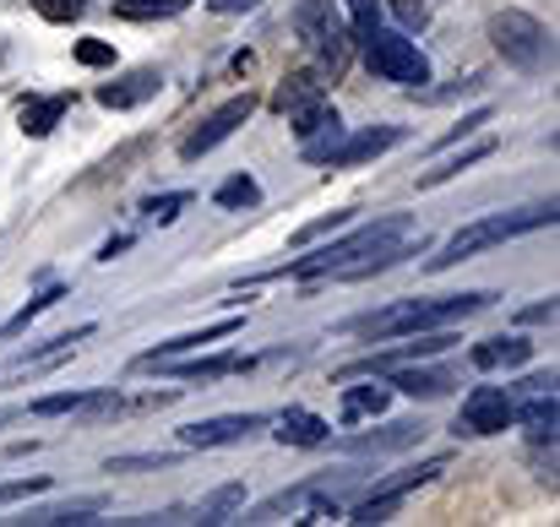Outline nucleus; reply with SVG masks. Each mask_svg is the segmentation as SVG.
<instances>
[{
  "label": "nucleus",
  "instance_id": "obj_1",
  "mask_svg": "<svg viewBox=\"0 0 560 527\" xmlns=\"http://www.w3.org/2000/svg\"><path fill=\"white\" fill-rule=\"evenodd\" d=\"M495 294L474 289V294H446V300H408V305H386L375 316L349 321V332H371V338H413V332H435V327H457L479 311H490Z\"/></svg>",
  "mask_w": 560,
  "mask_h": 527
},
{
  "label": "nucleus",
  "instance_id": "obj_2",
  "mask_svg": "<svg viewBox=\"0 0 560 527\" xmlns=\"http://www.w3.org/2000/svg\"><path fill=\"white\" fill-rule=\"evenodd\" d=\"M424 229L413 223V218H375L365 229H354L349 239H338V245H327V250H316V256H300V261H289V267H272L267 278H332L338 267H349V261H360V256H375V250H386V245H402V239H419Z\"/></svg>",
  "mask_w": 560,
  "mask_h": 527
},
{
  "label": "nucleus",
  "instance_id": "obj_3",
  "mask_svg": "<svg viewBox=\"0 0 560 527\" xmlns=\"http://www.w3.org/2000/svg\"><path fill=\"white\" fill-rule=\"evenodd\" d=\"M550 223H556V201H534V207H517V212L479 218V223L457 229V234L441 245V256H430L424 267H430V272H446V267H457V261H468V256H479V250H490V245H506V239L534 234V229H550Z\"/></svg>",
  "mask_w": 560,
  "mask_h": 527
},
{
  "label": "nucleus",
  "instance_id": "obj_4",
  "mask_svg": "<svg viewBox=\"0 0 560 527\" xmlns=\"http://www.w3.org/2000/svg\"><path fill=\"white\" fill-rule=\"evenodd\" d=\"M490 38H495V55L506 66H517V71H545V60H550V33L528 11H495L490 16Z\"/></svg>",
  "mask_w": 560,
  "mask_h": 527
},
{
  "label": "nucleus",
  "instance_id": "obj_5",
  "mask_svg": "<svg viewBox=\"0 0 560 527\" xmlns=\"http://www.w3.org/2000/svg\"><path fill=\"white\" fill-rule=\"evenodd\" d=\"M360 44H365V66L381 82H397V87H424L430 82V60H424V49L408 33L375 27L371 38H360Z\"/></svg>",
  "mask_w": 560,
  "mask_h": 527
},
{
  "label": "nucleus",
  "instance_id": "obj_6",
  "mask_svg": "<svg viewBox=\"0 0 560 527\" xmlns=\"http://www.w3.org/2000/svg\"><path fill=\"white\" fill-rule=\"evenodd\" d=\"M294 33H300L332 71L349 66V27H343V16H338V0H300V5H294Z\"/></svg>",
  "mask_w": 560,
  "mask_h": 527
},
{
  "label": "nucleus",
  "instance_id": "obj_7",
  "mask_svg": "<svg viewBox=\"0 0 560 527\" xmlns=\"http://www.w3.org/2000/svg\"><path fill=\"white\" fill-rule=\"evenodd\" d=\"M512 413H517V397L506 386H474L463 397L457 435H501V430H512Z\"/></svg>",
  "mask_w": 560,
  "mask_h": 527
},
{
  "label": "nucleus",
  "instance_id": "obj_8",
  "mask_svg": "<svg viewBox=\"0 0 560 527\" xmlns=\"http://www.w3.org/2000/svg\"><path fill=\"white\" fill-rule=\"evenodd\" d=\"M250 115H256V98H250V93H240V98L218 104V109H212V115H207V120H201V126L190 131L186 142H180V159H186V164L207 159V153H212L218 142H229V137H234V131H240V126H245Z\"/></svg>",
  "mask_w": 560,
  "mask_h": 527
},
{
  "label": "nucleus",
  "instance_id": "obj_9",
  "mask_svg": "<svg viewBox=\"0 0 560 527\" xmlns=\"http://www.w3.org/2000/svg\"><path fill=\"white\" fill-rule=\"evenodd\" d=\"M294 120V137H300V153L311 159V164H327V153L338 148V137H343V115L327 104V98H316V104H305L300 115H289Z\"/></svg>",
  "mask_w": 560,
  "mask_h": 527
},
{
  "label": "nucleus",
  "instance_id": "obj_10",
  "mask_svg": "<svg viewBox=\"0 0 560 527\" xmlns=\"http://www.w3.org/2000/svg\"><path fill=\"white\" fill-rule=\"evenodd\" d=\"M457 343V332H446V327H435V332H413L408 343H397V349H381L371 359H354V364H343L338 370V380H354V375H375V370H392V364H408V359H430V353H446Z\"/></svg>",
  "mask_w": 560,
  "mask_h": 527
},
{
  "label": "nucleus",
  "instance_id": "obj_11",
  "mask_svg": "<svg viewBox=\"0 0 560 527\" xmlns=\"http://www.w3.org/2000/svg\"><path fill=\"white\" fill-rule=\"evenodd\" d=\"M267 419L261 413H218V419H196L180 430V441H186L190 452H212V446H234V441H245V435H256Z\"/></svg>",
  "mask_w": 560,
  "mask_h": 527
},
{
  "label": "nucleus",
  "instance_id": "obj_12",
  "mask_svg": "<svg viewBox=\"0 0 560 527\" xmlns=\"http://www.w3.org/2000/svg\"><path fill=\"white\" fill-rule=\"evenodd\" d=\"M397 142H402V126H371V131H360V137H338V148L327 153V164H332V169H354V164L381 159V153L397 148Z\"/></svg>",
  "mask_w": 560,
  "mask_h": 527
},
{
  "label": "nucleus",
  "instance_id": "obj_13",
  "mask_svg": "<svg viewBox=\"0 0 560 527\" xmlns=\"http://www.w3.org/2000/svg\"><path fill=\"white\" fill-rule=\"evenodd\" d=\"M419 441H424V424H419V419H392V424H381L371 435H349L343 452H354V457H381V452H408V446H419Z\"/></svg>",
  "mask_w": 560,
  "mask_h": 527
},
{
  "label": "nucleus",
  "instance_id": "obj_14",
  "mask_svg": "<svg viewBox=\"0 0 560 527\" xmlns=\"http://www.w3.org/2000/svg\"><path fill=\"white\" fill-rule=\"evenodd\" d=\"M245 321L240 316H229V321H212V327H201V332H180V338H170V343H159V349H148L137 359V370H153V364H164V359H175V353H196L207 349V343H223V338H234Z\"/></svg>",
  "mask_w": 560,
  "mask_h": 527
},
{
  "label": "nucleus",
  "instance_id": "obj_15",
  "mask_svg": "<svg viewBox=\"0 0 560 527\" xmlns=\"http://www.w3.org/2000/svg\"><path fill=\"white\" fill-rule=\"evenodd\" d=\"M159 87H164V77L142 66V71H126L120 82H104V87H98V104H104V109H137V104H148Z\"/></svg>",
  "mask_w": 560,
  "mask_h": 527
},
{
  "label": "nucleus",
  "instance_id": "obj_16",
  "mask_svg": "<svg viewBox=\"0 0 560 527\" xmlns=\"http://www.w3.org/2000/svg\"><path fill=\"white\" fill-rule=\"evenodd\" d=\"M256 359H240V353H218V359H164L153 370H170L175 380H218V375H234V370H250Z\"/></svg>",
  "mask_w": 560,
  "mask_h": 527
},
{
  "label": "nucleus",
  "instance_id": "obj_17",
  "mask_svg": "<svg viewBox=\"0 0 560 527\" xmlns=\"http://www.w3.org/2000/svg\"><path fill=\"white\" fill-rule=\"evenodd\" d=\"M272 435H278L283 446H327V441H332V424H327L322 413H311V408H289Z\"/></svg>",
  "mask_w": 560,
  "mask_h": 527
},
{
  "label": "nucleus",
  "instance_id": "obj_18",
  "mask_svg": "<svg viewBox=\"0 0 560 527\" xmlns=\"http://www.w3.org/2000/svg\"><path fill=\"white\" fill-rule=\"evenodd\" d=\"M474 370H517L534 359V343L528 338H490V343H474Z\"/></svg>",
  "mask_w": 560,
  "mask_h": 527
},
{
  "label": "nucleus",
  "instance_id": "obj_19",
  "mask_svg": "<svg viewBox=\"0 0 560 527\" xmlns=\"http://www.w3.org/2000/svg\"><path fill=\"white\" fill-rule=\"evenodd\" d=\"M512 424H523L534 441H556V424H560L556 391H528V402L512 413Z\"/></svg>",
  "mask_w": 560,
  "mask_h": 527
},
{
  "label": "nucleus",
  "instance_id": "obj_20",
  "mask_svg": "<svg viewBox=\"0 0 560 527\" xmlns=\"http://www.w3.org/2000/svg\"><path fill=\"white\" fill-rule=\"evenodd\" d=\"M316 98H327L322 77H316V71H294V77H283V87L272 93V109H278V115H300V109L316 104Z\"/></svg>",
  "mask_w": 560,
  "mask_h": 527
},
{
  "label": "nucleus",
  "instance_id": "obj_21",
  "mask_svg": "<svg viewBox=\"0 0 560 527\" xmlns=\"http://www.w3.org/2000/svg\"><path fill=\"white\" fill-rule=\"evenodd\" d=\"M392 391H408V397H446V391H452V375L419 370V364L408 359V364H392Z\"/></svg>",
  "mask_w": 560,
  "mask_h": 527
},
{
  "label": "nucleus",
  "instance_id": "obj_22",
  "mask_svg": "<svg viewBox=\"0 0 560 527\" xmlns=\"http://www.w3.org/2000/svg\"><path fill=\"white\" fill-rule=\"evenodd\" d=\"M386 402H392V386H349V391H343V424H354V419H381Z\"/></svg>",
  "mask_w": 560,
  "mask_h": 527
},
{
  "label": "nucleus",
  "instance_id": "obj_23",
  "mask_svg": "<svg viewBox=\"0 0 560 527\" xmlns=\"http://www.w3.org/2000/svg\"><path fill=\"white\" fill-rule=\"evenodd\" d=\"M490 153H495V142H490V137H485V142H474V148H463L457 159H446V164L424 169V175H419V190H430V185H446V179H457L463 169H474V164H479V159H490Z\"/></svg>",
  "mask_w": 560,
  "mask_h": 527
},
{
  "label": "nucleus",
  "instance_id": "obj_24",
  "mask_svg": "<svg viewBox=\"0 0 560 527\" xmlns=\"http://www.w3.org/2000/svg\"><path fill=\"white\" fill-rule=\"evenodd\" d=\"M60 115H66V98H33L22 109V137H49L60 126Z\"/></svg>",
  "mask_w": 560,
  "mask_h": 527
},
{
  "label": "nucleus",
  "instance_id": "obj_25",
  "mask_svg": "<svg viewBox=\"0 0 560 527\" xmlns=\"http://www.w3.org/2000/svg\"><path fill=\"white\" fill-rule=\"evenodd\" d=\"M212 201H218L223 212H245V207H256V201H261V185H256L250 175H229L223 185H218V196H212Z\"/></svg>",
  "mask_w": 560,
  "mask_h": 527
},
{
  "label": "nucleus",
  "instance_id": "obj_26",
  "mask_svg": "<svg viewBox=\"0 0 560 527\" xmlns=\"http://www.w3.org/2000/svg\"><path fill=\"white\" fill-rule=\"evenodd\" d=\"M104 512V501L98 495H88V501H71V506H49V512H22V523H93Z\"/></svg>",
  "mask_w": 560,
  "mask_h": 527
},
{
  "label": "nucleus",
  "instance_id": "obj_27",
  "mask_svg": "<svg viewBox=\"0 0 560 527\" xmlns=\"http://www.w3.org/2000/svg\"><path fill=\"white\" fill-rule=\"evenodd\" d=\"M240 506H245V484H223V490H212V495L196 506V517H201V523H223V517L240 512Z\"/></svg>",
  "mask_w": 560,
  "mask_h": 527
},
{
  "label": "nucleus",
  "instance_id": "obj_28",
  "mask_svg": "<svg viewBox=\"0 0 560 527\" xmlns=\"http://www.w3.org/2000/svg\"><path fill=\"white\" fill-rule=\"evenodd\" d=\"M93 391H49V397H33L27 402V413L33 419H55V413H82V402H88Z\"/></svg>",
  "mask_w": 560,
  "mask_h": 527
},
{
  "label": "nucleus",
  "instance_id": "obj_29",
  "mask_svg": "<svg viewBox=\"0 0 560 527\" xmlns=\"http://www.w3.org/2000/svg\"><path fill=\"white\" fill-rule=\"evenodd\" d=\"M55 300H66V289H49V294L27 300V305H22V311H16V316H11V321L0 327V338H22V332H27V321H38V316H44V311H49Z\"/></svg>",
  "mask_w": 560,
  "mask_h": 527
},
{
  "label": "nucleus",
  "instance_id": "obj_30",
  "mask_svg": "<svg viewBox=\"0 0 560 527\" xmlns=\"http://www.w3.org/2000/svg\"><path fill=\"white\" fill-rule=\"evenodd\" d=\"M397 506H402V495H386V490H371V495H365V501H360V506H354V517H349V523H386V517H392V512H397Z\"/></svg>",
  "mask_w": 560,
  "mask_h": 527
},
{
  "label": "nucleus",
  "instance_id": "obj_31",
  "mask_svg": "<svg viewBox=\"0 0 560 527\" xmlns=\"http://www.w3.org/2000/svg\"><path fill=\"white\" fill-rule=\"evenodd\" d=\"M190 0H120L115 11L120 16H131V22H148V16H175V11H186Z\"/></svg>",
  "mask_w": 560,
  "mask_h": 527
},
{
  "label": "nucleus",
  "instance_id": "obj_32",
  "mask_svg": "<svg viewBox=\"0 0 560 527\" xmlns=\"http://www.w3.org/2000/svg\"><path fill=\"white\" fill-rule=\"evenodd\" d=\"M186 207H190V190H164V196H153V201H148V218H159V223H175Z\"/></svg>",
  "mask_w": 560,
  "mask_h": 527
},
{
  "label": "nucleus",
  "instance_id": "obj_33",
  "mask_svg": "<svg viewBox=\"0 0 560 527\" xmlns=\"http://www.w3.org/2000/svg\"><path fill=\"white\" fill-rule=\"evenodd\" d=\"M44 490H49V479H44V473L11 479V484H0V506H11V501H27V495H44Z\"/></svg>",
  "mask_w": 560,
  "mask_h": 527
},
{
  "label": "nucleus",
  "instance_id": "obj_34",
  "mask_svg": "<svg viewBox=\"0 0 560 527\" xmlns=\"http://www.w3.org/2000/svg\"><path fill=\"white\" fill-rule=\"evenodd\" d=\"M349 5V16H354V38H371L375 27H381V11H375V0H343Z\"/></svg>",
  "mask_w": 560,
  "mask_h": 527
},
{
  "label": "nucleus",
  "instance_id": "obj_35",
  "mask_svg": "<svg viewBox=\"0 0 560 527\" xmlns=\"http://www.w3.org/2000/svg\"><path fill=\"white\" fill-rule=\"evenodd\" d=\"M77 60H82V66H115V44H104V38H82V44H77Z\"/></svg>",
  "mask_w": 560,
  "mask_h": 527
},
{
  "label": "nucleus",
  "instance_id": "obj_36",
  "mask_svg": "<svg viewBox=\"0 0 560 527\" xmlns=\"http://www.w3.org/2000/svg\"><path fill=\"white\" fill-rule=\"evenodd\" d=\"M38 11H44V22H77L88 11V0H38Z\"/></svg>",
  "mask_w": 560,
  "mask_h": 527
},
{
  "label": "nucleus",
  "instance_id": "obj_37",
  "mask_svg": "<svg viewBox=\"0 0 560 527\" xmlns=\"http://www.w3.org/2000/svg\"><path fill=\"white\" fill-rule=\"evenodd\" d=\"M175 462V452H164V457H109V473H131V468H170Z\"/></svg>",
  "mask_w": 560,
  "mask_h": 527
},
{
  "label": "nucleus",
  "instance_id": "obj_38",
  "mask_svg": "<svg viewBox=\"0 0 560 527\" xmlns=\"http://www.w3.org/2000/svg\"><path fill=\"white\" fill-rule=\"evenodd\" d=\"M490 115H495V109H490V104H485V109H474V115H468V120H463V126H457V131H446V137H441V142H435V148H452V142H463V137H468V131H479V126H490Z\"/></svg>",
  "mask_w": 560,
  "mask_h": 527
},
{
  "label": "nucleus",
  "instance_id": "obj_39",
  "mask_svg": "<svg viewBox=\"0 0 560 527\" xmlns=\"http://www.w3.org/2000/svg\"><path fill=\"white\" fill-rule=\"evenodd\" d=\"M349 223V212H332V218H322V223H305L300 234H294V245H311V239H322V234H332V229H343Z\"/></svg>",
  "mask_w": 560,
  "mask_h": 527
},
{
  "label": "nucleus",
  "instance_id": "obj_40",
  "mask_svg": "<svg viewBox=\"0 0 560 527\" xmlns=\"http://www.w3.org/2000/svg\"><path fill=\"white\" fill-rule=\"evenodd\" d=\"M392 11H397L402 27H424V22H430V5H424V0H392Z\"/></svg>",
  "mask_w": 560,
  "mask_h": 527
},
{
  "label": "nucleus",
  "instance_id": "obj_41",
  "mask_svg": "<svg viewBox=\"0 0 560 527\" xmlns=\"http://www.w3.org/2000/svg\"><path fill=\"white\" fill-rule=\"evenodd\" d=\"M212 11H223V16H234V11H256L261 0H207Z\"/></svg>",
  "mask_w": 560,
  "mask_h": 527
},
{
  "label": "nucleus",
  "instance_id": "obj_42",
  "mask_svg": "<svg viewBox=\"0 0 560 527\" xmlns=\"http://www.w3.org/2000/svg\"><path fill=\"white\" fill-rule=\"evenodd\" d=\"M126 245H131V234H115V239H109V245H104V250H98V261H115V256H120V250H126Z\"/></svg>",
  "mask_w": 560,
  "mask_h": 527
},
{
  "label": "nucleus",
  "instance_id": "obj_43",
  "mask_svg": "<svg viewBox=\"0 0 560 527\" xmlns=\"http://www.w3.org/2000/svg\"><path fill=\"white\" fill-rule=\"evenodd\" d=\"M523 321H556V300H550V305H534V311H523Z\"/></svg>",
  "mask_w": 560,
  "mask_h": 527
},
{
  "label": "nucleus",
  "instance_id": "obj_44",
  "mask_svg": "<svg viewBox=\"0 0 560 527\" xmlns=\"http://www.w3.org/2000/svg\"><path fill=\"white\" fill-rule=\"evenodd\" d=\"M16 419V408H0V424H11Z\"/></svg>",
  "mask_w": 560,
  "mask_h": 527
}]
</instances>
